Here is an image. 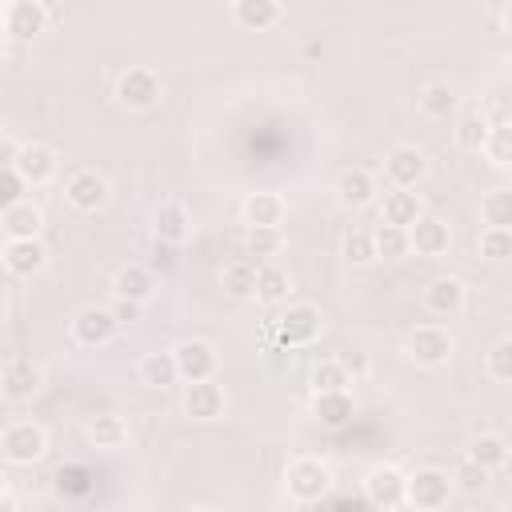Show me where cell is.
<instances>
[{
    "instance_id": "cell-25",
    "label": "cell",
    "mask_w": 512,
    "mask_h": 512,
    "mask_svg": "<svg viewBox=\"0 0 512 512\" xmlns=\"http://www.w3.org/2000/svg\"><path fill=\"white\" fill-rule=\"evenodd\" d=\"M280 16H284V8H280L276 0H236V4H232V20H236L240 28H248V32H264V28H272Z\"/></svg>"
},
{
    "instance_id": "cell-39",
    "label": "cell",
    "mask_w": 512,
    "mask_h": 512,
    "mask_svg": "<svg viewBox=\"0 0 512 512\" xmlns=\"http://www.w3.org/2000/svg\"><path fill=\"white\" fill-rule=\"evenodd\" d=\"M348 376L340 372V364L336 360H324V364H316L312 368V392L320 396V392H348Z\"/></svg>"
},
{
    "instance_id": "cell-33",
    "label": "cell",
    "mask_w": 512,
    "mask_h": 512,
    "mask_svg": "<svg viewBox=\"0 0 512 512\" xmlns=\"http://www.w3.org/2000/svg\"><path fill=\"white\" fill-rule=\"evenodd\" d=\"M140 380H144L148 388H168V384H176V360H172V352H148V356L140 360Z\"/></svg>"
},
{
    "instance_id": "cell-49",
    "label": "cell",
    "mask_w": 512,
    "mask_h": 512,
    "mask_svg": "<svg viewBox=\"0 0 512 512\" xmlns=\"http://www.w3.org/2000/svg\"><path fill=\"white\" fill-rule=\"evenodd\" d=\"M372 512H400V508H372Z\"/></svg>"
},
{
    "instance_id": "cell-11",
    "label": "cell",
    "mask_w": 512,
    "mask_h": 512,
    "mask_svg": "<svg viewBox=\"0 0 512 512\" xmlns=\"http://www.w3.org/2000/svg\"><path fill=\"white\" fill-rule=\"evenodd\" d=\"M116 332H120V328H116L112 312L100 308V304H88V308H80V312L72 316V336H76V344H84V348H100V344H108Z\"/></svg>"
},
{
    "instance_id": "cell-40",
    "label": "cell",
    "mask_w": 512,
    "mask_h": 512,
    "mask_svg": "<svg viewBox=\"0 0 512 512\" xmlns=\"http://www.w3.org/2000/svg\"><path fill=\"white\" fill-rule=\"evenodd\" d=\"M484 152H488V156H492V164H500V168L512 160V128H508V120H496V124H492Z\"/></svg>"
},
{
    "instance_id": "cell-29",
    "label": "cell",
    "mask_w": 512,
    "mask_h": 512,
    "mask_svg": "<svg viewBox=\"0 0 512 512\" xmlns=\"http://www.w3.org/2000/svg\"><path fill=\"white\" fill-rule=\"evenodd\" d=\"M468 460H472L476 468H484V472H496V468L508 464V440L496 436V432H484V436H476V440L468 444Z\"/></svg>"
},
{
    "instance_id": "cell-36",
    "label": "cell",
    "mask_w": 512,
    "mask_h": 512,
    "mask_svg": "<svg viewBox=\"0 0 512 512\" xmlns=\"http://www.w3.org/2000/svg\"><path fill=\"white\" fill-rule=\"evenodd\" d=\"M372 248H376V260H400L408 252V232L404 228H392V224H380L372 228Z\"/></svg>"
},
{
    "instance_id": "cell-10",
    "label": "cell",
    "mask_w": 512,
    "mask_h": 512,
    "mask_svg": "<svg viewBox=\"0 0 512 512\" xmlns=\"http://www.w3.org/2000/svg\"><path fill=\"white\" fill-rule=\"evenodd\" d=\"M404 472L392 468V464H376L368 476H364V496L372 508H400L404 504Z\"/></svg>"
},
{
    "instance_id": "cell-5",
    "label": "cell",
    "mask_w": 512,
    "mask_h": 512,
    "mask_svg": "<svg viewBox=\"0 0 512 512\" xmlns=\"http://www.w3.org/2000/svg\"><path fill=\"white\" fill-rule=\"evenodd\" d=\"M448 496H452V480H448V472H440V468H416V472L404 480V500H408L412 508L436 512V508L448 504Z\"/></svg>"
},
{
    "instance_id": "cell-38",
    "label": "cell",
    "mask_w": 512,
    "mask_h": 512,
    "mask_svg": "<svg viewBox=\"0 0 512 512\" xmlns=\"http://www.w3.org/2000/svg\"><path fill=\"white\" fill-rule=\"evenodd\" d=\"M340 252H344V260H348V264H356V268L372 264V260H376V248H372V232H368V228H352V232H344V244H340Z\"/></svg>"
},
{
    "instance_id": "cell-41",
    "label": "cell",
    "mask_w": 512,
    "mask_h": 512,
    "mask_svg": "<svg viewBox=\"0 0 512 512\" xmlns=\"http://www.w3.org/2000/svg\"><path fill=\"white\" fill-rule=\"evenodd\" d=\"M488 376L492 380H512V340L508 336H500L488 348Z\"/></svg>"
},
{
    "instance_id": "cell-19",
    "label": "cell",
    "mask_w": 512,
    "mask_h": 512,
    "mask_svg": "<svg viewBox=\"0 0 512 512\" xmlns=\"http://www.w3.org/2000/svg\"><path fill=\"white\" fill-rule=\"evenodd\" d=\"M420 216H424V204H420V196L412 188H392L384 196V204H380V224H392V228H404V232Z\"/></svg>"
},
{
    "instance_id": "cell-50",
    "label": "cell",
    "mask_w": 512,
    "mask_h": 512,
    "mask_svg": "<svg viewBox=\"0 0 512 512\" xmlns=\"http://www.w3.org/2000/svg\"><path fill=\"white\" fill-rule=\"evenodd\" d=\"M0 28H4V4H0Z\"/></svg>"
},
{
    "instance_id": "cell-24",
    "label": "cell",
    "mask_w": 512,
    "mask_h": 512,
    "mask_svg": "<svg viewBox=\"0 0 512 512\" xmlns=\"http://www.w3.org/2000/svg\"><path fill=\"white\" fill-rule=\"evenodd\" d=\"M284 196H276V192H252L248 200H244V220H248V228H280L284 224Z\"/></svg>"
},
{
    "instance_id": "cell-46",
    "label": "cell",
    "mask_w": 512,
    "mask_h": 512,
    "mask_svg": "<svg viewBox=\"0 0 512 512\" xmlns=\"http://www.w3.org/2000/svg\"><path fill=\"white\" fill-rule=\"evenodd\" d=\"M12 160H16V148L8 140H0V164H12Z\"/></svg>"
},
{
    "instance_id": "cell-34",
    "label": "cell",
    "mask_w": 512,
    "mask_h": 512,
    "mask_svg": "<svg viewBox=\"0 0 512 512\" xmlns=\"http://www.w3.org/2000/svg\"><path fill=\"white\" fill-rule=\"evenodd\" d=\"M480 220L488 224V228H512V192H488L484 200H480Z\"/></svg>"
},
{
    "instance_id": "cell-48",
    "label": "cell",
    "mask_w": 512,
    "mask_h": 512,
    "mask_svg": "<svg viewBox=\"0 0 512 512\" xmlns=\"http://www.w3.org/2000/svg\"><path fill=\"white\" fill-rule=\"evenodd\" d=\"M8 496V476H4V468H0V500Z\"/></svg>"
},
{
    "instance_id": "cell-1",
    "label": "cell",
    "mask_w": 512,
    "mask_h": 512,
    "mask_svg": "<svg viewBox=\"0 0 512 512\" xmlns=\"http://www.w3.org/2000/svg\"><path fill=\"white\" fill-rule=\"evenodd\" d=\"M284 488H288L292 500L312 504V500H324V496H328L332 472H328V464L316 460V456H296V460L288 464V472H284Z\"/></svg>"
},
{
    "instance_id": "cell-30",
    "label": "cell",
    "mask_w": 512,
    "mask_h": 512,
    "mask_svg": "<svg viewBox=\"0 0 512 512\" xmlns=\"http://www.w3.org/2000/svg\"><path fill=\"white\" fill-rule=\"evenodd\" d=\"M292 292V276L280 264H260L256 268V300L264 304H284Z\"/></svg>"
},
{
    "instance_id": "cell-53",
    "label": "cell",
    "mask_w": 512,
    "mask_h": 512,
    "mask_svg": "<svg viewBox=\"0 0 512 512\" xmlns=\"http://www.w3.org/2000/svg\"><path fill=\"white\" fill-rule=\"evenodd\" d=\"M192 512H212V508H192Z\"/></svg>"
},
{
    "instance_id": "cell-18",
    "label": "cell",
    "mask_w": 512,
    "mask_h": 512,
    "mask_svg": "<svg viewBox=\"0 0 512 512\" xmlns=\"http://www.w3.org/2000/svg\"><path fill=\"white\" fill-rule=\"evenodd\" d=\"M184 416H192V420H216V416H224V388L216 380H192V384H184Z\"/></svg>"
},
{
    "instance_id": "cell-15",
    "label": "cell",
    "mask_w": 512,
    "mask_h": 512,
    "mask_svg": "<svg viewBox=\"0 0 512 512\" xmlns=\"http://www.w3.org/2000/svg\"><path fill=\"white\" fill-rule=\"evenodd\" d=\"M464 304H468V288H464L456 276H436V280L424 288V308H428L432 316L452 320V316L464 312Z\"/></svg>"
},
{
    "instance_id": "cell-32",
    "label": "cell",
    "mask_w": 512,
    "mask_h": 512,
    "mask_svg": "<svg viewBox=\"0 0 512 512\" xmlns=\"http://www.w3.org/2000/svg\"><path fill=\"white\" fill-rule=\"evenodd\" d=\"M256 260H232L228 268H224V276H220V284H224V292L232 296V300H248V296H256Z\"/></svg>"
},
{
    "instance_id": "cell-23",
    "label": "cell",
    "mask_w": 512,
    "mask_h": 512,
    "mask_svg": "<svg viewBox=\"0 0 512 512\" xmlns=\"http://www.w3.org/2000/svg\"><path fill=\"white\" fill-rule=\"evenodd\" d=\"M312 416L320 420V428L340 432V428H348V424H352L356 404H352V396H348V392H320V396H312Z\"/></svg>"
},
{
    "instance_id": "cell-6",
    "label": "cell",
    "mask_w": 512,
    "mask_h": 512,
    "mask_svg": "<svg viewBox=\"0 0 512 512\" xmlns=\"http://www.w3.org/2000/svg\"><path fill=\"white\" fill-rule=\"evenodd\" d=\"M116 100H120L124 108H136V112L152 108V104L160 100V76H156L152 68H144V64L120 72V80H116Z\"/></svg>"
},
{
    "instance_id": "cell-27",
    "label": "cell",
    "mask_w": 512,
    "mask_h": 512,
    "mask_svg": "<svg viewBox=\"0 0 512 512\" xmlns=\"http://www.w3.org/2000/svg\"><path fill=\"white\" fill-rule=\"evenodd\" d=\"M88 440H92L96 448H108V452L124 448V444H128V424H124V416H116V412L92 416V420H88Z\"/></svg>"
},
{
    "instance_id": "cell-37",
    "label": "cell",
    "mask_w": 512,
    "mask_h": 512,
    "mask_svg": "<svg viewBox=\"0 0 512 512\" xmlns=\"http://www.w3.org/2000/svg\"><path fill=\"white\" fill-rule=\"evenodd\" d=\"M476 248H480V256L488 264H504L512 256V228H484L480 240H476Z\"/></svg>"
},
{
    "instance_id": "cell-22",
    "label": "cell",
    "mask_w": 512,
    "mask_h": 512,
    "mask_svg": "<svg viewBox=\"0 0 512 512\" xmlns=\"http://www.w3.org/2000/svg\"><path fill=\"white\" fill-rule=\"evenodd\" d=\"M48 264V248L40 240H8L4 244V268L12 276H36Z\"/></svg>"
},
{
    "instance_id": "cell-43",
    "label": "cell",
    "mask_w": 512,
    "mask_h": 512,
    "mask_svg": "<svg viewBox=\"0 0 512 512\" xmlns=\"http://www.w3.org/2000/svg\"><path fill=\"white\" fill-rule=\"evenodd\" d=\"M336 364H340V372H344L348 380H360V376H368V356H364L360 348H348V352H340V356H336Z\"/></svg>"
},
{
    "instance_id": "cell-52",
    "label": "cell",
    "mask_w": 512,
    "mask_h": 512,
    "mask_svg": "<svg viewBox=\"0 0 512 512\" xmlns=\"http://www.w3.org/2000/svg\"><path fill=\"white\" fill-rule=\"evenodd\" d=\"M0 60H4V40H0Z\"/></svg>"
},
{
    "instance_id": "cell-12",
    "label": "cell",
    "mask_w": 512,
    "mask_h": 512,
    "mask_svg": "<svg viewBox=\"0 0 512 512\" xmlns=\"http://www.w3.org/2000/svg\"><path fill=\"white\" fill-rule=\"evenodd\" d=\"M48 16L52 12L40 0H12V4H4V32L12 40H32L36 32H44Z\"/></svg>"
},
{
    "instance_id": "cell-14",
    "label": "cell",
    "mask_w": 512,
    "mask_h": 512,
    "mask_svg": "<svg viewBox=\"0 0 512 512\" xmlns=\"http://www.w3.org/2000/svg\"><path fill=\"white\" fill-rule=\"evenodd\" d=\"M12 168H16V176H20L24 184H44V180L56 176V152H52L48 144H40V140L20 144Z\"/></svg>"
},
{
    "instance_id": "cell-4",
    "label": "cell",
    "mask_w": 512,
    "mask_h": 512,
    "mask_svg": "<svg viewBox=\"0 0 512 512\" xmlns=\"http://www.w3.org/2000/svg\"><path fill=\"white\" fill-rule=\"evenodd\" d=\"M0 452L12 464H36L48 452V432L40 424H32V420H16V424H8L0 432Z\"/></svg>"
},
{
    "instance_id": "cell-47",
    "label": "cell",
    "mask_w": 512,
    "mask_h": 512,
    "mask_svg": "<svg viewBox=\"0 0 512 512\" xmlns=\"http://www.w3.org/2000/svg\"><path fill=\"white\" fill-rule=\"evenodd\" d=\"M0 512H20V508H16V504H12L8 496H4V500H0Z\"/></svg>"
},
{
    "instance_id": "cell-31",
    "label": "cell",
    "mask_w": 512,
    "mask_h": 512,
    "mask_svg": "<svg viewBox=\"0 0 512 512\" xmlns=\"http://www.w3.org/2000/svg\"><path fill=\"white\" fill-rule=\"evenodd\" d=\"M416 104H420V112H424V116H432V120H448V116L456 112V92H452V84L432 80V84H424V88H420Z\"/></svg>"
},
{
    "instance_id": "cell-8",
    "label": "cell",
    "mask_w": 512,
    "mask_h": 512,
    "mask_svg": "<svg viewBox=\"0 0 512 512\" xmlns=\"http://www.w3.org/2000/svg\"><path fill=\"white\" fill-rule=\"evenodd\" d=\"M428 172V160L416 144H396L388 156H384V176L392 188H416Z\"/></svg>"
},
{
    "instance_id": "cell-9",
    "label": "cell",
    "mask_w": 512,
    "mask_h": 512,
    "mask_svg": "<svg viewBox=\"0 0 512 512\" xmlns=\"http://www.w3.org/2000/svg\"><path fill=\"white\" fill-rule=\"evenodd\" d=\"M44 388V372H40V364H32L28 356H16V360H8L4 368H0V392L8 396V400H32L36 392Z\"/></svg>"
},
{
    "instance_id": "cell-26",
    "label": "cell",
    "mask_w": 512,
    "mask_h": 512,
    "mask_svg": "<svg viewBox=\"0 0 512 512\" xmlns=\"http://www.w3.org/2000/svg\"><path fill=\"white\" fill-rule=\"evenodd\" d=\"M152 288H156V280H152V268H144V264H124L112 280V292L132 304H144L152 296Z\"/></svg>"
},
{
    "instance_id": "cell-45",
    "label": "cell",
    "mask_w": 512,
    "mask_h": 512,
    "mask_svg": "<svg viewBox=\"0 0 512 512\" xmlns=\"http://www.w3.org/2000/svg\"><path fill=\"white\" fill-rule=\"evenodd\" d=\"M152 268H160V272L176 268V248H172V244H160V240H152Z\"/></svg>"
},
{
    "instance_id": "cell-7",
    "label": "cell",
    "mask_w": 512,
    "mask_h": 512,
    "mask_svg": "<svg viewBox=\"0 0 512 512\" xmlns=\"http://www.w3.org/2000/svg\"><path fill=\"white\" fill-rule=\"evenodd\" d=\"M172 360H176V380H184V384L212 380V372H216V348L208 340H180L172 348Z\"/></svg>"
},
{
    "instance_id": "cell-44",
    "label": "cell",
    "mask_w": 512,
    "mask_h": 512,
    "mask_svg": "<svg viewBox=\"0 0 512 512\" xmlns=\"http://www.w3.org/2000/svg\"><path fill=\"white\" fill-rule=\"evenodd\" d=\"M140 308H144V304H132V300H120V296H116V300L108 304V312H112V320H116V328H128V324H136V320H140Z\"/></svg>"
},
{
    "instance_id": "cell-42",
    "label": "cell",
    "mask_w": 512,
    "mask_h": 512,
    "mask_svg": "<svg viewBox=\"0 0 512 512\" xmlns=\"http://www.w3.org/2000/svg\"><path fill=\"white\" fill-rule=\"evenodd\" d=\"M448 480H452V488H464V492H480V488L488 484V472H484V468H476V464L464 456Z\"/></svg>"
},
{
    "instance_id": "cell-13",
    "label": "cell",
    "mask_w": 512,
    "mask_h": 512,
    "mask_svg": "<svg viewBox=\"0 0 512 512\" xmlns=\"http://www.w3.org/2000/svg\"><path fill=\"white\" fill-rule=\"evenodd\" d=\"M64 196H68V204H72L76 212H96V208H104V200H108V180H104L100 172H92V168H80V172L68 176Z\"/></svg>"
},
{
    "instance_id": "cell-16",
    "label": "cell",
    "mask_w": 512,
    "mask_h": 512,
    "mask_svg": "<svg viewBox=\"0 0 512 512\" xmlns=\"http://www.w3.org/2000/svg\"><path fill=\"white\" fill-rule=\"evenodd\" d=\"M188 236H192V216H188V208H184V204L168 200V204H160V208L152 212V240L180 248Z\"/></svg>"
},
{
    "instance_id": "cell-3",
    "label": "cell",
    "mask_w": 512,
    "mask_h": 512,
    "mask_svg": "<svg viewBox=\"0 0 512 512\" xmlns=\"http://www.w3.org/2000/svg\"><path fill=\"white\" fill-rule=\"evenodd\" d=\"M452 348H456V344H452V332L440 328V324H420V328H412L408 340H404L408 360L420 364V368H440V364H448Z\"/></svg>"
},
{
    "instance_id": "cell-2",
    "label": "cell",
    "mask_w": 512,
    "mask_h": 512,
    "mask_svg": "<svg viewBox=\"0 0 512 512\" xmlns=\"http://www.w3.org/2000/svg\"><path fill=\"white\" fill-rule=\"evenodd\" d=\"M320 324H324V316L316 304H288L272 320V340L284 348H300V344H312L320 336Z\"/></svg>"
},
{
    "instance_id": "cell-21",
    "label": "cell",
    "mask_w": 512,
    "mask_h": 512,
    "mask_svg": "<svg viewBox=\"0 0 512 512\" xmlns=\"http://www.w3.org/2000/svg\"><path fill=\"white\" fill-rule=\"evenodd\" d=\"M336 200L344 208H364L376 200V176L368 168H348L336 176Z\"/></svg>"
},
{
    "instance_id": "cell-20",
    "label": "cell",
    "mask_w": 512,
    "mask_h": 512,
    "mask_svg": "<svg viewBox=\"0 0 512 512\" xmlns=\"http://www.w3.org/2000/svg\"><path fill=\"white\" fill-rule=\"evenodd\" d=\"M8 240H40V228H44V212L32 204V200H16L4 208L0 216Z\"/></svg>"
},
{
    "instance_id": "cell-28",
    "label": "cell",
    "mask_w": 512,
    "mask_h": 512,
    "mask_svg": "<svg viewBox=\"0 0 512 512\" xmlns=\"http://www.w3.org/2000/svg\"><path fill=\"white\" fill-rule=\"evenodd\" d=\"M488 132H492V120H488L480 108L460 112V120H456V144H460L464 152H484Z\"/></svg>"
},
{
    "instance_id": "cell-35",
    "label": "cell",
    "mask_w": 512,
    "mask_h": 512,
    "mask_svg": "<svg viewBox=\"0 0 512 512\" xmlns=\"http://www.w3.org/2000/svg\"><path fill=\"white\" fill-rule=\"evenodd\" d=\"M280 248H284L280 228H248V236H244V252L256 256V260H272Z\"/></svg>"
},
{
    "instance_id": "cell-51",
    "label": "cell",
    "mask_w": 512,
    "mask_h": 512,
    "mask_svg": "<svg viewBox=\"0 0 512 512\" xmlns=\"http://www.w3.org/2000/svg\"><path fill=\"white\" fill-rule=\"evenodd\" d=\"M0 320H4V296H0Z\"/></svg>"
},
{
    "instance_id": "cell-17",
    "label": "cell",
    "mask_w": 512,
    "mask_h": 512,
    "mask_svg": "<svg viewBox=\"0 0 512 512\" xmlns=\"http://www.w3.org/2000/svg\"><path fill=\"white\" fill-rule=\"evenodd\" d=\"M408 248H416L420 256H444L452 248V228L440 220V216H420L412 228H408Z\"/></svg>"
}]
</instances>
